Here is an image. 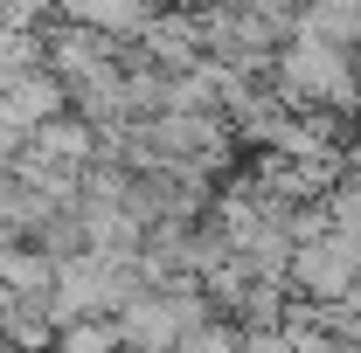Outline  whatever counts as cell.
<instances>
[{"instance_id": "ba28073f", "label": "cell", "mask_w": 361, "mask_h": 353, "mask_svg": "<svg viewBox=\"0 0 361 353\" xmlns=\"http://www.w3.org/2000/svg\"><path fill=\"white\" fill-rule=\"evenodd\" d=\"M236 353H292V333H278V326H257V333H243Z\"/></svg>"}, {"instance_id": "277c9868", "label": "cell", "mask_w": 361, "mask_h": 353, "mask_svg": "<svg viewBox=\"0 0 361 353\" xmlns=\"http://www.w3.org/2000/svg\"><path fill=\"white\" fill-rule=\"evenodd\" d=\"M21 153H35V160H49V167H70V174H84L90 160H97V132H90V125L77 118V111H63V118L35 125Z\"/></svg>"}, {"instance_id": "3957f363", "label": "cell", "mask_w": 361, "mask_h": 353, "mask_svg": "<svg viewBox=\"0 0 361 353\" xmlns=\"http://www.w3.org/2000/svg\"><path fill=\"white\" fill-rule=\"evenodd\" d=\"M0 111H7L21 132H35V125H49V118L70 111V97H63V84H56L49 70H28V77H7V84H0Z\"/></svg>"}, {"instance_id": "52a82bcc", "label": "cell", "mask_w": 361, "mask_h": 353, "mask_svg": "<svg viewBox=\"0 0 361 353\" xmlns=\"http://www.w3.org/2000/svg\"><path fill=\"white\" fill-rule=\"evenodd\" d=\"M236 340H243L236 326H216V319H209V326H202V333H195L180 353H236Z\"/></svg>"}, {"instance_id": "6da1fadb", "label": "cell", "mask_w": 361, "mask_h": 353, "mask_svg": "<svg viewBox=\"0 0 361 353\" xmlns=\"http://www.w3.org/2000/svg\"><path fill=\"white\" fill-rule=\"evenodd\" d=\"M278 97L285 104H355V63L326 42H292L278 56Z\"/></svg>"}, {"instance_id": "9c48e42d", "label": "cell", "mask_w": 361, "mask_h": 353, "mask_svg": "<svg viewBox=\"0 0 361 353\" xmlns=\"http://www.w3.org/2000/svg\"><path fill=\"white\" fill-rule=\"evenodd\" d=\"M7 250H14V236H7V229H0V257H7Z\"/></svg>"}, {"instance_id": "7a4b0ae2", "label": "cell", "mask_w": 361, "mask_h": 353, "mask_svg": "<svg viewBox=\"0 0 361 353\" xmlns=\"http://www.w3.org/2000/svg\"><path fill=\"white\" fill-rule=\"evenodd\" d=\"M285 277H292L306 298H319V305H341V298L361 284V250L348 243V236L299 243V250H292V264H285Z\"/></svg>"}, {"instance_id": "5b68a950", "label": "cell", "mask_w": 361, "mask_h": 353, "mask_svg": "<svg viewBox=\"0 0 361 353\" xmlns=\"http://www.w3.org/2000/svg\"><path fill=\"white\" fill-rule=\"evenodd\" d=\"M139 42H146V63H153V70H188V63H195V21H180V14H167V21H160V14H153V28H146V35H139Z\"/></svg>"}, {"instance_id": "8992f818", "label": "cell", "mask_w": 361, "mask_h": 353, "mask_svg": "<svg viewBox=\"0 0 361 353\" xmlns=\"http://www.w3.org/2000/svg\"><path fill=\"white\" fill-rule=\"evenodd\" d=\"M56 353H126V347H118V326L111 319H77V326L56 333Z\"/></svg>"}]
</instances>
